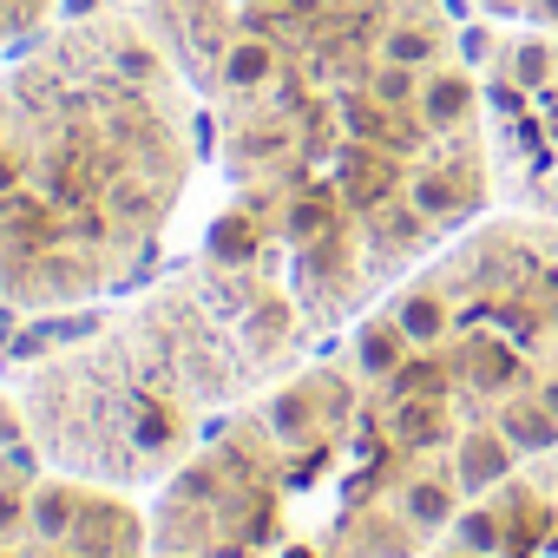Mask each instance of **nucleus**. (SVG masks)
<instances>
[{"mask_svg":"<svg viewBox=\"0 0 558 558\" xmlns=\"http://www.w3.org/2000/svg\"><path fill=\"white\" fill-rule=\"evenodd\" d=\"M178 60L223 204L204 250L256 263L329 342L480 223L486 86L453 0H138Z\"/></svg>","mask_w":558,"mask_h":558,"instance_id":"f257e3e1","label":"nucleus"},{"mask_svg":"<svg viewBox=\"0 0 558 558\" xmlns=\"http://www.w3.org/2000/svg\"><path fill=\"white\" fill-rule=\"evenodd\" d=\"M204 165L197 99L138 0L0 53V310L60 323L158 269Z\"/></svg>","mask_w":558,"mask_h":558,"instance_id":"f03ea898","label":"nucleus"},{"mask_svg":"<svg viewBox=\"0 0 558 558\" xmlns=\"http://www.w3.org/2000/svg\"><path fill=\"white\" fill-rule=\"evenodd\" d=\"M316 349L329 342L269 269L197 243L138 290L80 310V329L21 362L14 401L53 466L158 493L243 401Z\"/></svg>","mask_w":558,"mask_h":558,"instance_id":"7ed1b4c3","label":"nucleus"},{"mask_svg":"<svg viewBox=\"0 0 558 558\" xmlns=\"http://www.w3.org/2000/svg\"><path fill=\"white\" fill-rule=\"evenodd\" d=\"M0 558H151L138 493L53 466L14 395H0Z\"/></svg>","mask_w":558,"mask_h":558,"instance_id":"20e7f679","label":"nucleus"},{"mask_svg":"<svg viewBox=\"0 0 558 558\" xmlns=\"http://www.w3.org/2000/svg\"><path fill=\"white\" fill-rule=\"evenodd\" d=\"M473 14H486L493 27H532V34H558V0H466Z\"/></svg>","mask_w":558,"mask_h":558,"instance_id":"39448f33","label":"nucleus"},{"mask_svg":"<svg viewBox=\"0 0 558 558\" xmlns=\"http://www.w3.org/2000/svg\"><path fill=\"white\" fill-rule=\"evenodd\" d=\"M0 40H8V0H0Z\"/></svg>","mask_w":558,"mask_h":558,"instance_id":"423d86ee","label":"nucleus"}]
</instances>
